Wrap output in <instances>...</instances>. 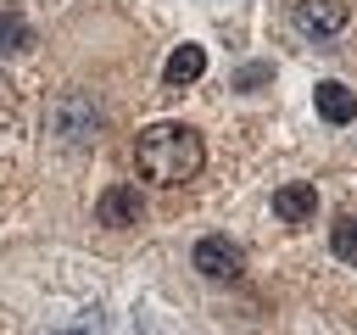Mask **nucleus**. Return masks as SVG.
Here are the masks:
<instances>
[{"instance_id": "nucleus-2", "label": "nucleus", "mask_w": 357, "mask_h": 335, "mask_svg": "<svg viewBox=\"0 0 357 335\" xmlns=\"http://www.w3.org/2000/svg\"><path fill=\"white\" fill-rule=\"evenodd\" d=\"M50 128H56L67 145H84V140H95L100 112L89 106V95H56V100H50Z\"/></svg>"}, {"instance_id": "nucleus-10", "label": "nucleus", "mask_w": 357, "mask_h": 335, "mask_svg": "<svg viewBox=\"0 0 357 335\" xmlns=\"http://www.w3.org/2000/svg\"><path fill=\"white\" fill-rule=\"evenodd\" d=\"M28 45H33L28 22H22L17 11H0V50H28Z\"/></svg>"}, {"instance_id": "nucleus-7", "label": "nucleus", "mask_w": 357, "mask_h": 335, "mask_svg": "<svg viewBox=\"0 0 357 335\" xmlns=\"http://www.w3.org/2000/svg\"><path fill=\"white\" fill-rule=\"evenodd\" d=\"M273 212H279L284 223H312L318 190H312V184H279V190H273Z\"/></svg>"}, {"instance_id": "nucleus-1", "label": "nucleus", "mask_w": 357, "mask_h": 335, "mask_svg": "<svg viewBox=\"0 0 357 335\" xmlns=\"http://www.w3.org/2000/svg\"><path fill=\"white\" fill-rule=\"evenodd\" d=\"M201 162H206V145H201V134L184 128V123H151V128L134 140V168H139V179H151V184H162V190L195 179Z\"/></svg>"}, {"instance_id": "nucleus-6", "label": "nucleus", "mask_w": 357, "mask_h": 335, "mask_svg": "<svg viewBox=\"0 0 357 335\" xmlns=\"http://www.w3.org/2000/svg\"><path fill=\"white\" fill-rule=\"evenodd\" d=\"M139 212H145V201H139L134 184H112V190L95 201V218H100L106 229H128V223H139Z\"/></svg>"}, {"instance_id": "nucleus-8", "label": "nucleus", "mask_w": 357, "mask_h": 335, "mask_svg": "<svg viewBox=\"0 0 357 335\" xmlns=\"http://www.w3.org/2000/svg\"><path fill=\"white\" fill-rule=\"evenodd\" d=\"M201 73H206V50H201V45H178V50L167 56V67H162V78H167L173 89H178V84H195Z\"/></svg>"}, {"instance_id": "nucleus-3", "label": "nucleus", "mask_w": 357, "mask_h": 335, "mask_svg": "<svg viewBox=\"0 0 357 335\" xmlns=\"http://www.w3.org/2000/svg\"><path fill=\"white\" fill-rule=\"evenodd\" d=\"M206 279H240V268H245V251L234 246V240H223V234H206V240H195V257H190Z\"/></svg>"}, {"instance_id": "nucleus-11", "label": "nucleus", "mask_w": 357, "mask_h": 335, "mask_svg": "<svg viewBox=\"0 0 357 335\" xmlns=\"http://www.w3.org/2000/svg\"><path fill=\"white\" fill-rule=\"evenodd\" d=\"M262 78H268V67H245V73H240V89H251V84H262Z\"/></svg>"}, {"instance_id": "nucleus-9", "label": "nucleus", "mask_w": 357, "mask_h": 335, "mask_svg": "<svg viewBox=\"0 0 357 335\" xmlns=\"http://www.w3.org/2000/svg\"><path fill=\"white\" fill-rule=\"evenodd\" d=\"M329 251L357 268V212H340V218L329 223Z\"/></svg>"}, {"instance_id": "nucleus-5", "label": "nucleus", "mask_w": 357, "mask_h": 335, "mask_svg": "<svg viewBox=\"0 0 357 335\" xmlns=\"http://www.w3.org/2000/svg\"><path fill=\"white\" fill-rule=\"evenodd\" d=\"M312 106H318V117H324V123H335V128L357 123V89H346L340 78H324V84L312 89Z\"/></svg>"}, {"instance_id": "nucleus-4", "label": "nucleus", "mask_w": 357, "mask_h": 335, "mask_svg": "<svg viewBox=\"0 0 357 335\" xmlns=\"http://www.w3.org/2000/svg\"><path fill=\"white\" fill-rule=\"evenodd\" d=\"M346 22H351L346 0H296V28L312 34V39H335Z\"/></svg>"}]
</instances>
